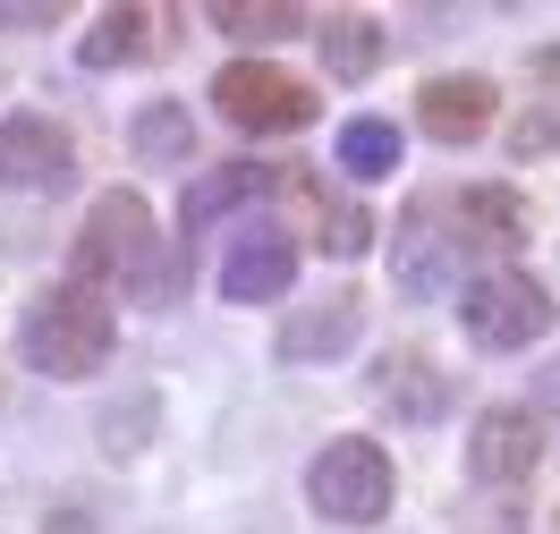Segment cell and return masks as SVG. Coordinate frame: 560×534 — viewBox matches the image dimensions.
<instances>
[{"instance_id": "obj_1", "label": "cell", "mask_w": 560, "mask_h": 534, "mask_svg": "<svg viewBox=\"0 0 560 534\" xmlns=\"http://www.w3.org/2000/svg\"><path fill=\"white\" fill-rule=\"evenodd\" d=\"M110 348H119V315H110V297L94 288H43L35 306L18 315V356L35 365L43 382H85V373H103Z\"/></svg>"}, {"instance_id": "obj_2", "label": "cell", "mask_w": 560, "mask_h": 534, "mask_svg": "<svg viewBox=\"0 0 560 534\" xmlns=\"http://www.w3.org/2000/svg\"><path fill=\"white\" fill-rule=\"evenodd\" d=\"M153 263H162V229H153V204H144L137 187H110V195H94V213H85V229H77V288H94V297H110V288H153Z\"/></svg>"}, {"instance_id": "obj_3", "label": "cell", "mask_w": 560, "mask_h": 534, "mask_svg": "<svg viewBox=\"0 0 560 534\" xmlns=\"http://www.w3.org/2000/svg\"><path fill=\"white\" fill-rule=\"evenodd\" d=\"M458 322H467V340L485 356H518L552 331V288L535 272H518V263H492V272H476L458 288Z\"/></svg>"}, {"instance_id": "obj_4", "label": "cell", "mask_w": 560, "mask_h": 534, "mask_svg": "<svg viewBox=\"0 0 560 534\" xmlns=\"http://www.w3.org/2000/svg\"><path fill=\"white\" fill-rule=\"evenodd\" d=\"M390 493H399V484H390V459L365 432L323 441L315 466H306V500H315V518H331V526H383Z\"/></svg>"}, {"instance_id": "obj_5", "label": "cell", "mask_w": 560, "mask_h": 534, "mask_svg": "<svg viewBox=\"0 0 560 534\" xmlns=\"http://www.w3.org/2000/svg\"><path fill=\"white\" fill-rule=\"evenodd\" d=\"M212 110L238 137H298L315 119V85L289 76L280 60H230V69L212 76Z\"/></svg>"}, {"instance_id": "obj_6", "label": "cell", "mask_w": 560, "mask_h": 534, "mask_svg": "<svg viewBox=\"0 0 560 534\" xmlns=\"http://www.w3.org/2000/svg\"><path fill=\"white\" fill-rule=\"evenodd\" d=\"M77 178V137L51 110H9L0 119V187L18 195H60Z\"/></svg>"}, {"instance_id": "obj_7", "label": "cell", "mask_w": 560, "mask_h": 534, "mask_svg": "<svg viewBox=\"0 0 560 534\" xmlns=\"http://www.w3.org/2000/svg\"><path fill=\"white\" fill-rule=\"evenodd\" d=\"M544 466V416L535 407H485L476 432H467V475L492 484V493H510Z\"/></svg>"}, {"instance_id": "obj_8", "label": "cell", "mask_w": 560, "mask_h": 534, "mask_svg": "<svg viewBox=\"0 0 560 534\" xmlns=\"http://www.w3.org/2000/svg\"><path fill=\"white\" fill-rule=\"evenodd\" d=\"M476 254L458 247V229L442 221V195L433 204H417V213L399 221V247H390V281L408 288V297H442V288L467 272Z\"/></svg>"}, {"instance_id": "obj_9", "label": "cell", "mask_w": 560, "mask_h": 534, "mask_svg": "<svg viewBox=\"0 0 560 534\" xmlns=\"http://www.w3.org/2000/svg\"><path fill=\"white\" fill-rule=\"evenodd\" d=\"M289 281H298V238H280L272 221H255L221 247V297L230 306H272V297H289Z\"/></svg>"}, {"instance_id": "obj_10", "label": "cell", "mask_w": 560, "mask_h": 534, "mask_svg": "<svg viewBox=\"0 0 560 534\" xmlns=\"http://www.w3.org/2000/svg\"><path fill=\"white\" fill-rule=\"evenodd\" d=\"M280 187L306 204V221H315V254H331V263H357V254L374 247V213L357 204V195H340L331 178L315 170H280Z\"/></svg>"}, {"instance_id": "obj_11", "label": "cell", "mask_w": 560, "mask_h": 534, "mask_svg": "<svg viewBox=\"0 0 560 534\" xmlns=\"http://www.w3.org/2000/svg\"><path fill=\"white\" fill-rule=\"evenodd\" d=\"M492 110H501V94H492V76H433V85H417V128L433 144H476L492 128Z\"/></svg>"}, {"instance_id": "obj_12", "label": "cell", "mask_w": 560, "mask_h": 534, "mask_svg": "<svg viewBox=\"0 0 560 534\" xmlns=\"http://www.w3.org/2000/svg\"><path fill=\"white\" fill-rule=\"evenodd\" d=\"M272 195H280V170H264V162H221L212 178H196V187H187L178 229H187V238H205L212 221L246 213V204H272Z\"/></svg>"}, {"instance_id": "obj_13", "label": "cell", "mask_w": 560, "mask_h": 534, "mask_svg": "<svg viewBox=\"0 0 560 534\" xmlns=\"http://www.w3.org/2000/svg\"><path fill=\"white\" fill-rule=\"evenodd\" d=\"M357 331H365V306H357V297H315L306 315L280 322L272 356H280V365H323V356H349Z\"/></svg>"}, {"instance_id": "obj_14", "label": "cell", "mask_w": 560, "mask_h": 534, "mask_svg": "<svg viewBox=\"0 0 560 534\" xmlns=\"http://www.w3.org/2000/svg\"><path fill=\"white\" fill-rule=\"evenodd\" d=\"M374 399H383V416L399 425H433L442 407H451V382H442V365H424V356H383V373H374Z\"/></svg>"}, {"instance_id": "obj_15", "label": "cell", "mask_w": 560, "mask_h": 534, "mask_svg": "<svg viewBox=\"0 0 560 534\" xmlns=\"http://www.w3.org/2000/svg\"><path fill=\"white\" fill-rule=\"evenodd\" d=\"M144 51H162V43H153V9H128V0L103 9V17L77 35V60H85V69H128Z\"/></svg>"}, {"instance_id": "obj_16", "label": "cell", "mask_w": 560, "mask_h": 534, "mask_svg": "<svg viewBox=\"0 0 560 534\" xmlns=\"http://www.w3.org/2000/svg\"><path fill=\"white\" fill-rule=\"evenodd\" d=\"M323 69L340 76V85H365V76L383 69V26L349 9V17H323Z\"/></svg>"}, {"instance_id": "obj_17", "label": "cell", "mask_w": 560, "mask_h": 534, "mask_svg": "<svg viewBox=\"0 0 560 534\" xmlns=\"http://www.w3.org/2000/svg\"><path fill=\"white\" fill-rule=\"evenodd\" d=\"M306 9L298 0H212V35L230 43H272V35H298Z\"/></svg>"}, {"instance_id": "obj_18", "label": "cell", "mask_w": 560, "mask_h": 534, "mask_svg": "<svg viewBox=\"0 0 560 534\" xmlns=\"http://www.w3.org/2000/svg\"><path fill=\"white\" fill-rule=\"evenodd\" d=\"M128 144H137V162H187L196 153V119H187V103H144Z\"/></svg>"}, {"instance_id": "obj_19", "label": "cell", "mask_w": 560, "mask_h": 534, "mask_svg": "<svg viewBox=\"0 0 560 534\" xmlns=\"http://www.w3.org/2000/svg\"><path fill=\"white\" fill-rule=\"evenodd\" d=\"M340 170L349 178H390L399 170V128H390V119H349V128H340Z\"/></svg>"}, {"instance_id": "obj_20", "label": "cell", "mask_w": 560, "mask_h": 534, "mask_svg": "<svg viewBox=\"0 0 560 534\" xmlns=\"http://www.w3.org/2000/svg\"><path fill=\"white\" fill-rule=\"evenodd\" d=\"M0 26H60V9H0Z\"/></svg>"}, {"instance_id": "obj_21", "label": "cell", "mask_w": 560, "mask_h": 534, "mask_svg": "<svg viewBox=\"0 0 560 534\" xmlns=\"http://www.w3.org/2000/svg\"><path fill=\"white\" fill-rule=\"evenodd\" d=\"M51 534H94V526H85V509H51Z\"/></svg>"}]
</instances>
